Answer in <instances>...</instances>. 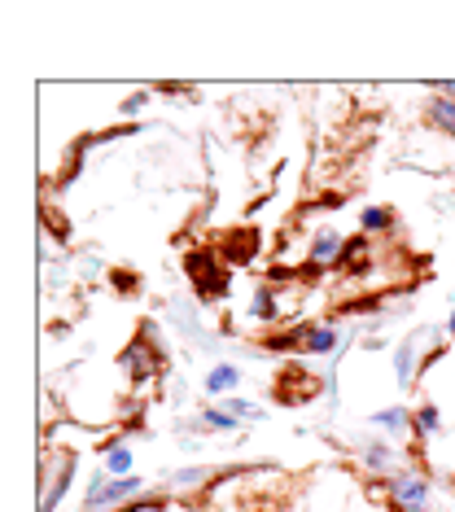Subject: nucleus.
I'll return each instance as SVG.
<instances>
[{
  "label": "nucleus",
  "mask_w": 455,
  "mask_h": 512,
  "mask_svg": "<svg viewBox=\"0 0 455 512\" xmlns=\"http://www.w3.org/2000/svg\"><path fill=\"white\" fill-rule=\"evenodd\" d=\"M119 368L127 372V381H132L136 390H145L149 381H158L162 372H167V342H162V333H158L154 320L140 324V333L123 346Z\"/></svg>",
  "instance_id": "nucleus-1"
},
{
  "label": "nucleus",
  "mask_w": 455,
  "mask_h": 512,
  "mask_svg": "<svg viewBox=\"0 0 455 512\" xmlns=\"http://www.w3.org/2000/svg\"><path fill=\"white\" fill-rule=\"evenodd\" d=\"M385 499H390L394 512H438L434 477L420 469H403L399 477H390L385 482Z\"/></svg>",
  "instance_id": "nucleus-2"
},
{
  "label": "nucleus",
  "mask_w": 455,
  "mask_h": 512,
  "mask_svg": "<svg viewBox=\"0 0 455 512\" xmlns=\"http://www.w3.org/2000/svg\"><path fill=\"white\" fill-rule=\"evenodd\" d=\"M359 464H364V473L368 477H381V482H390V477H399L403 469H412L407 464V451H399V442H390V438H381V434H372L359 442Z\"/></svg>",
  "instance_id": "nucleus-3"
},
{
  "label": "nucleus",
  "mask_w": 455,
  "mask_h": 512,
  "mask_svg": "<svg viewBox=\"0 0 455 512\" xmlns=\"http://www.w3.org/2000/svg\"><path fill=\"white\" fill-rule=\"evenodd\" d=\"M57 456V473H44V486H40V512H57L62 508V499L70 495V482H75L79 473V451H53Z\"/></svg>",
  "instance_id": "nucleus-4"
},
{
  "label": "nucleus",
  "mask_w": 455,
  "mask_h": 512,
  "mask_svg": "<svg viewBox=\"0 0 455 512\" xmlns=\"http://www.w3.org/2000/svg\"><path fill=\"white\" fill-rule=\"evenodd\" d=\"M429 329H416L412 337H403L399 346H394L390 364H394V386L399 390H412L420 381V368H425V355H420V337H425Z\"/></svg>",
  "instance_id": "nucleus-5"
},
{
  "label": "nucleus",
  "mask_w": 455,
  "mask_h": 512,
  "mask_svg": "<svg viewBox=\"0 0 455 512\" xmlns=\"http://www.w3.org/2000/svg\"><path fill=\"white\" fill-rule=\"evenodd\" d=\"M372 259H377V241L364 237V232H355V237H346V250H342L337 272H342L346 281H364V276L372 272Z\"/></svg>",
  "instance_id": "nucleus-6"
},
{
  "label": "nucleus",
  "mask_w": 455,
  "mask_h": 512,
  "mask_svg": "<svg viewBox=\"0 0 455 512\" xmlns=\"http://www.w3.org/2000/svg\"><path fill=\"white\" fill-rule=\"evenodd\" d=\"M259 250H263V241H259L254 228H232L228 237L219 241V254H224L228 267H250L254 259H259Z\"/></svg>",
  "instance_id": "nucleus-7"
},
{
  "label": "nucleus",
  "mask_w": 455,
  "mask_h": 512,
  "mask_svg": "<svg viewBox=\"0 0 455 512\" xmlns=\"http://www.w3.org/2000/svg\"><path fill=\"white\" fill-rule=\"evenodd\" d=\"M241 381H245L241 364H232V359H219V364L202 377V394H206V399H215V403H224V399H232V394L241 390Z\"/></svg>",
  "instance_id": "nucleus-8"
},
{
  "label": "nucleus",
  "mask_w": 455,
  "mask_h": 512,
  "mask_svg": "<svg viewBox=\"0 0 455 512\" xmlns=\"http://www.w3.org/2000/svg\"><path fill=\"white\" fill-rule=\"evenodd\" d=\"M368 429L390 442H399L403 434H412V407L407 403H390V407H377V412H368Z\"/></svg>",
  "instance_id": "nucleus-9"
},
{
  "label": "nucleus",
  "mask_w": 455,
  "mask_h": 512,
  "mask_svg": "<svg viewBox=\"0 0 455 512\" xmlns=\"http://www.w3.org/2000/svg\"><path fill=\"white\" fill-rule=\"evenodd\" d=\"M342 250H346V237L337 228H320L311 237V246H307V259L315 267H324V272H333L337 263H342Z\"/></svg>",
  "instance_id": "nucleus-10"
},
{
  "label": "nucleus",
  "mask_w": 455,
  "mask_h": 512,
  "mask_svg": "<svg viewBox=\"0 0 455 512\" xmlns=\"http://www.w3.org/2000/svg\"><path fill=\"white\" fill-rule=\"evenodd\" d=\"M180 267H184V276H189V285H197V281L215 276L219 267H228V263H224V254H219V246H193V250H184Z\"/></svg>",
  "instance_id": "nucleus-11"
},
{
  "label": "nucleus",
  "mask_w": 455,
  "mask_h": 512,
  "mask_svg": "<svg viewBox=\"0 0 455 512\" xmlns=\"http://www.w3.org/2000/svg\"><path fill=\"white\" fill-rule=\"evenodd\" d=\"M425 123L434 127L438 136L455 141V97H447V92H429V101H425Z\"/></svg>",
  "instance_id": "nucleus-12"
},
{
  "label": "nucleus",
  "mask_w": 455,
  "mask_h": 512,
  "mask_svg": "<svg viewBox=\"0 0 455 512\" xmlns=\"http://www.w3.org/2000/svg\"><path fill=\"white\" fill-rule=\"evenodd\" d=\"M359 232H364V237H394V232H399V211H394V206H364V211H359Z\"/></svg>",
  "instance_id": "nucleus-13"
},
{
  "label": "nucleus",
  "mask_w": 455,
  "mask_h": 512,
  "mask_svg": "<svg viewBox=\"0 0 455 512\" xmlns=\"http://www.w3.org/2000/svg\"><path fill=\"white\" fill-rule=\"evenodd\" d=\"M101 469L110 473V477H132V473H136V451H132V442H127V438L105 442V447H101Z\"/></svg>",
  "instance_id": "nucleus-14"
},
{
  "label": "nucleus",
  "mask_w": 455,
  "mask_h": 512,
  "mask_svg": "<svg viewBox=\"0 0 455 512\" xmlns=\"http://www.w3.org/2000/svg\"><path fill=\"white\" fill-rule=\"evenodd\" d=\"M442 429H447V421H442V407L434 399L420 403L412 412V438L416 442H434V438H442Z\"/></svg>",
  "instance_id": "nucleus-15"
},
{
  "label": "nucleus",
  "mask_w": 455,
  "mask_h": 512,
  "mask_svg": "<svg viewBox=\"0 0 455 512\" xmlns=\"http://www.w3.org/2000/svg\"><path fill=\"white\" fill-rule=\"evenodd\" d=\"M280 316H285V311H280L276 285L259 281V285H254V294H250V320H254V324H276Z\"/></svg>",
  "instance_id": "nucleus-16"
},
{
  "label": "nucleus",
  "mask_w": 455,
  "mask_h": 512,
  "mask_svg": "<svg viewBox=\"0 0 455 512\" xmlns=\"http://www.w3.org/2000/svg\"><path fill=\"white\" fill-rule=\"evenodd\" d=\"M193 298L202 302V307H215V302H228L232 298V267H219L215 276H206V281L193 285Z\"/></svg>",
  "instance_id": "nucleus-17"
},
{
  "label": "nucleus",
  "mask_w": 455,
  "mask_h": 512,
  "mask_svg": "<svg viewBox=\"0 0 455 512\" xmlns=\"http://www.w3.org/2000/svg\"><path fill=\"white\" fill-rule=\"evenodd\" d=\"M210 477H215V469H206V464H184V469L167 473V486L171 491H180V495H189V491H202Z\"/></svg>",
  "instance_id": "nucleus-18"
},
{
  "label": "nucleus",
  "mask_w": 455,
  "mask_h": 512,
  "mask_svg": "<svg viewBox=\"0 0 455 512\" xmlns=\"http://www.w3.org/2000/svg\"><path fill=\"white\" fill-rule=\"evenodd\" d=\"M224 407H228L232 416H237L241 425H263V421H267L263 407H259V403H250V399H241V394H232V399H224Z\"/></svg>",
  "instance_id": "nucleus-19"
},
{
  "label": "nucleus",
  "mask_w": 455,
  "mask_h": 512,
  "mask_svg": "<svg viewBox=\"0 0 455 512\" xmlns=\"http://www.w3.org/2000/svg\"><path fill=\"white\" fill-rule=\"evenodd\" d=\"M149 106H154V88H140V92H127L119 101V119H140Z\"/></svg>",
  "instance_id": "nucleus-20"
},
{
  "label": "nucleus",
  "mask_w": 455,
  "mask_h": 512,
  "mask_svg": "<svg viewBox=\"0 0 455 512\" xmlns=\"http://www.w3.org/2000/svg\"><path fill=\"white\" fill-rule=\"evenodd\" d=\"M105 276H110L114 294H127V298L140 294V272H132V267H110V272H105Z\"/></svg>",
  "instance_id": "nucleus-21"
},
{
  "label": "nucleus",
  "mask_w": 455,
  "mask_h": 512,
  "mask_svg": "<svg viewBox=\"0 0 455 512\" xmlns=\"http://www.w3.org/2000/svg\"><path fill=\"white\" fill-rule=\"evenodd\" d=\"M79 272H84V276H101L105 267H101L97 254H84V259H79Z\"/></svg>",
  "instance_id": "nucleus-22"
},
{
  "label": "nucleus",
  "mask_w": 455,
  "mask_h": 512,
  "mask_svg": "<svg viewBox=\"0 0 455 512\" xmlns=\"http://www.w3.org/2000/svg\"><path fill=\"white\" fill-rule=\"evenodd\" d=\"M442 333H447V337H451V342H455V307L447 311V324H442Z\"/></svg>",
  "instance_id": "nucleus-23"
}]
</instances>
